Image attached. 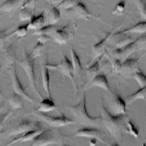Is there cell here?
I'll return each mask as SVG.
<instances>
[{
    "instance_id": "2",
    "label": "cell",
    "mask_w": 146,
    "mask_h": 146,
    "mask_svg": "<svg viewBox=\"0 0 146 146\" xmlns=\"http://www.w3.org/2000/svg\"><path fill=\"white\" fill-rule=\"evenodd\" d=\"M68 108L72 113L76 123L91 127H98L102 124L101 116L92 117L88 113L86 106L85 93L83 94L78 104Z\"/></svg>"
},
{
    "instance_id": "30",
    "label": "cell",
    "mask_w": 146,
    "mask_h": 146,
    "mask_svg": "<svg viewBox=\"0 0 146 146\" xmlns=\"http://www.w3.org/2000/svg\"><path fill=\"white\" fill-rule=\"evenodd\" d=\"M56 27L55 25H46L42 27L41 29L35 30L31 35H40V34H48L51 35L54 31L56 30Z\"/></svg>"
},
{
    "instance_id": "40",
    "label": "cell",
    "mask_w": 146,
    "mask_h": 146,
    "mask_svg": "<svg viewBox=\"0 0 146 146\" xmlns=\"http://www.w3.org/2000/svg\"><path fill=\"white\" fill-rule=\"evenodd\" d=\"M139 51L146 50V33L142 34L141 36L136 39Z\"/></svg>"
},
{
    "instance_id": "29",
    "label": "cell",
    "mask_w": 146,
    "mask_h": 146,
    "mask_svg": "<svg viewBox=\"0 0 146 146\" xmlns=\"http://www.w3.org/2000/svg\"><path fill=\"white\" fill-rule=\"evenodd\" d=\"M103 56V54L98 57V60L92 65H91L87 70L86 73H87V79L88 80V82L96 75L98 74V72L99 71V64Z\"/></svg>"
},
{
    "instance_id": "21",
    "label": "cell",
    "mask_w": 146,
    "mask_h": 146,
    "mask_svg": "<svg viewBox=\"0 0 146 146\" xmlns=\"http://www.w3.org/2000/svg\"><path fill=\"white\" fill-rule=\"evenodd\" d=\"M46 25L45 18H44V10H43L38 16H33L32 18L30 20L29 23L27 24L28 29L39 30Z\"/></svg>"
},
{
    "instance_id": "22",
    "label": "cell",
    "mask_w": 146,
    "mask_h": 146,
    "mask_svg": "<svg viewBox=\"0 0 146 146\" xmlns=\"http://www.w3.org/2000/svg\"><path fill=\"white\" fill-rule=\"evenodd\" d=\"M25 0H7L0 6V11L9 13L21 7Z\"/></svg>"
},
{
    "instance_id": "9",
    "label": "cell",
    "mask_w": 146,
    "mask_h": 146,
    "mask_svg": "<svg viewBox=\"0 0 146 146\" xmlns=\"http://www.w3.org/2000/svg\"><path fill=\"white\" fill-rule=\"evenodd\" d=\"M136 51L139 50L137 42L135 40L121 48H115L113 52V56L115 58H117L123 62L128 59L131 54Z\"/></svg>"
},
{
    "instance_id": "47",
    "label": "cell",
    "mask_w": 146,
    "mask_h": 146,
    "mask_svg": "<svg viewBox=\"0 0 146 146\" xmlns=\"http://www.w3.org/2000/svg\"><path fill=\"white\" fill-rule=\"evenodd\" d=\"M4 108V102H2L0 103V113H1V112L2 111L3 109Z\"/></svg>"
},
{
    "instance_id": "26",
    "label": "cell",
    "mask_w": 146,
    "mask_h": 146,
    "mask_svg": "<svg viewBox=\"0 0 146 146\" xmlns=\"http://www.w3.org/2000/svg\"><path fill=\"white\" fill-rule=\"evenodd\" d=\"M122 33H138L144 34L146 33V21H141L133 26L124 29L120 31Z\"/></svg>"
},
{
    "instance_id": "50",
    "label": "cell",
    "mask_w": 146,
    "mask_h": 146,
    "mask_svg": "<svg viewBox=\"0 0 146 146\" xmlns=\"http://www.w3.org/2000/svg\"><path fill=\"white\" fill-rule=\"evenodd\" d=\"M2 16H3V14H0V18H1V17H2Z\"/></svg>"
},
{
    "instance_id": "6",
    "label": "cell",
    "mask_w": 146,
    "mask_h": 146,
    "mask_svg": "<svg viewBox=\"0 0 146 146\" xmlns=\"http://www.w3.org/2000/svg\"><path fill=\"white\" fill-rule=\"evenodd\" d=\"M9 74L11 79V83L13 88L14 91V92L21 95L23 98L27 100L29 102L33 104H36L38 103L36 102L33 98H31L25 90V88L23 87L20 80L17 75L15 64L7 68Z\"/></svg>"
},
{
    "instance_id": "41",
    "label": "cell",
    "mask_w": 146,
    "mask_h": 146,
    "mask_svg": "<svg viewBox=\"0 0 146 146\" xmlns=\"http://www.w3.org/2000/svg\"><path fill=\"white\" fill-rule=\"evenodd\" d=\"M37 0H25L21 7V9H28L34 10Z\"/></svg>"
},
{
    "instance_id": "8",
    "label": "cell",
    "mask_w": 146,
    "mask_h": 146,
    "mask_svg": "<svg viewBox=\"0 0 146 146\" xmlns=\"http://www.w3.org/2000/svg\"><path fill=\"white\" fill-rule=\"evenodd\" d=\"M111 97L109 99V106L111 111L110 113L113 115L127 114L125 111L126 103L117 93H111Z\"/></svg>"
},
{
    "instance_id": "24",
    "label": "cell",
    "mask_w": 146,
    "mask_h": 146,
    "mask_svg": "<svg viewBox=\"0 0 146 146\" xmlns=\"http://www.w3.org/2000/svg\"><path fill=\"white\" fill-rule=\"evenodd\" d=\"M71 56V64L72 67V74L73 76L78 75L83 70V68L81 64L79 56L75 52L72 47H70Z\"/></svg>"
},
{
    "instance_id": "5",
    "label": "cell",
    "mask_w": 146,
    "mask_h": 146,
    "mask_svg": "<svg viewBox=\"0 0 146 146\" xmlns=\"http://www.w3.org/2000/svg\"><path fill=\"white\" fill-rule=\"evenodd\" d=\"M31 114L34 116L42 120L52 128H60L75 123V121L66 117L64 115L61 116H52L44 112L33 111Z\"/></svg>"
},
{
    "instance_id": "7",
    "label": "cell",
    "mask_w": 146,
    "mask_h": 146,
    "mask_svg": "<svg viewBox=\"0 0 146 146\" xmlns=\"http://www.w3.org/2000/svg\"><path fill=\"white\" fill-rule=\"evenodd\" d=\"M46 66L48 70H58L64 76H66L68 77L72 81V83L74 84L75 87V89H76V86L74 78L72 74V64L66 55H63L62 56L61 62L59 64L46 63Z\"/></svg>"
},
{
    "instance_id": "33",
    "label": "cell",
    "mask_w": 146,
    "mask_h": 146,
    "mask_svg": "<svg viewBox=\"0 0 146 146\" xmlns=\"http://www.w3.org/2000/svg\"><path fill=\"white\" fill-rule=\"evenodd\" d=\"M125 132L132 135L135 138H137L139 136V131L135 127L132 121L129 119H128L126 122Z\"/></svg>"
},
{
    "instance_id": "38",
    "label": "cell",
    "mask_w": 146,
    "mask_h": 146,
    "mask_svg": "<svg viewBox=\"0 0 146 146\" xmlns=\"http://www.w3.org/2000/svg\"><path fill=\"white\" fill-rule=\"evenodd\" d=\"M43 50V44L39 42H37L36 44L33 47L31 54L32 56L34 59H35L36 58L39 57L42 55Z\"/></svg>"
},
{
    "instance_id": "13",
    "label": "cell",
    "mask_w": 146,
    "mask_h": 146,
    "mask_svg": "<svg viewBox=\"0 0 146 146\" xmlns=\"http://www.w3.org/2000/svg\"><path fill=\"white\" fill-rule=\"evenodd\" d=\"M66 12L79 19L82 18L87 19L88 17L91 16V14L88 11L86 6L79 1L73 7L66 10Z\"/></svg>"
},
{
    "instance_id": "48",
    "label": "cell",
    "mask_w": 146,
    "mask_h": 146,
    "mask_svg": "<svg viewBox=\"0 0 146 146\" xmlns=\"http://www.w3.org/2000/svg\"><path fill=\"white\" fill-rule=\"evenodd\" d=\"M1 98L4 99V96H3V95L2 92V91H1V87H0V99H1Z\"/></svg>"
},
{
    "instance_id": "36",
    "label": "cell",
    "mask_w": 146,
    "mask_h": 146,
    "mask_svg": "<svg viewBox=\"0 0 146 146\" xmlns=\"http://www.w3.org/2000/svg\"><path fill=\"white\" fill-rule=\"evenodd\" d=\"M27 30H28V29H27V24L23 25H21L19 27H18L17 28V29L13 33L9 34L8 36H9V38H10L12 35L15 34V35H17V36L23 37L26 35V34L27 33Z\"/></svg>"
},
{
    "instance_id": "12",
    "label": "cell",
    "mask_w": 146,
    "mask_h": 146,
    "mask_svg": "<svg viewBox=\"0 0 146 146\" xmlns=\"http://www.w3.org/2000/svg\"><path fill=\"white\" fill-rule=\"evenodd\" d=\"M140 59V58H139ZM138 59H127L121 63L120 73L125 77L132 76L137 71L140 70Z\"/></svg>"
},
{
    "instance_id": "39",
    "label": "cell",
    "mask_w": 146,
    "mask_h": 146,
    "mask_svg": "<svg viewBox=\"0 0 146 146\" xmlns=\"http://www.w3.org/2000/svg\"><path fill=\"white\" fill-rule=\"evenodd\" d=\"M13 26H14L12 25L6 29L0 30V49L3 47L5 41L9 38L8 33L11 30Z\"/></svg>"
},
{
    "instance_id": "14",
    "label": "cell",
    "mask_w": 146,
    "mask_h": 146,
    "mask_svg": "<svg viewBox=\"0 0 146 146\" xmlns=\"http://www.w3.org/2000/svg\"><path fill=\"white\" fill-rule=\"evenodd\" d=\"M110 37L112 38V43L115 48H121L132 42V38L128 33H122L120 31L112 33Z\"/></svg>"
},
{
    "instance_id": "51",
    "label": "cell",
    "mask_w": 146,
    "mask_h": 146,
    "mask_svg": "<svg viewBox=\"0 0 146 146\" xmlns=\"http://www.w3.org/2000/svg\"><path fill=\"white\" fill-rule=\"evenodd\" d=\"M1 132H1V131H0V135H1Z\"/></svg>"
},
{
    "instance_id": "31",
    "label": "cell",
    "mask_w": 146,
    "mask_h": 146,
    "mask_svg": "<svg viewBox=\"0 0 146 146\" xmlns=\"http://www.w3.org/2000/svg\"><path fill=\"white\" fill-rule=\"evenodd\" d=\"M34 15V10L25 8L21 9L19 13V19L22 22L30 21Z\"/></svg>"
},
{
    "instance_id": "18",
    "label": "cell",
    "mask_w": 146,
    "mask_h": 146,
    "mask_svg": "<svg viewBox=\"0 0 146 146\" xmlns=\"http://www.w3.org/2000/svg\"><path fill=\"white\" fill-rule=\"evenodd\" d=\"M93 87H98L102 89H104L109 94L112 93L111 89L109 87L107 79L106 76L103 74L96 75L89 82L87 88H91Z\"/></svg>"
},
{
    "instance_id": "32",
    "label": "cell",
    "mask_w": 146,
    "mask_h": 146,
    "mask_svg": "<svg viewBox=\"0 0 146 146\" xmlns=\"http://www.w3.org/2000/svg\"><path fill=\"white\" fill-rule=\"evenodd\" d=\"M136 4L140 12V17L141 21H146V1L137 0Z\"/></svg>"
},
{
    "instance_id": "25",
    "label": "cell",
    "mask_w": 146,
    "mask_h": 146,
    "mask_svg": "<svg viewBox=\"0 0 146 146\" xmlns=\"http://www.w3.org/2000/svg\"><path fill=\"white\" fill-rule=\"evenodd\" d=\"M56 106L52 99L48 98L42 99L39 103V108L36 110L37 112H47L56 109Z\"/></svg>"
},
{
    "instance_id": "3",
    "label": "cell",
    "mask_w": 146,
    "mask_h": 146,
    "mask_svg": "<svg viewBox=\"0 0 146 146\" xmlns=\"http://www.w3.org/2000/svg\"><path fill=\"white\" fill-rule=\"evenodd\" d=\"M67 136L63 135L59 128L44 129L33 141V146H45L48 145H63Z\"/></svg>"
},
{
    "instance_id": "20",
    "label": "cell",
    "mask_w": 146,
    "mask_h": 146,
    "mask_svg": "<svg viewBox=\"0 0 146 146\" xmlns=\"http://www.w3.org/2000/svg\"><path fill=\"white\" fill-rule=\"evenodd\" d=\"M112 32H109L106 36L101 40L99 43L95 44L92 47V54L94 55V58L92 60H94L98 57H99L102 55L104 54V51L105 50L106 46L108 42V40L112 35Z\"/></svg>"
},
{
    "instance_id": "1",
    "label": "cell",
    "mask_w": 146,
    "mask_h": 146,
    "mask_svg": "<svg viewBox=\"0 0 146 146\" xmlns=\"http://www.w3.org/2000/svg\"><path fill=\"white\" fill-rule=\"evenodd\" d=\"M100 112L102 121L106 128L115 139L121 140L123 132H125L126 122L128 119L127 114L116 116L111 114L104 107L102 100Z\"/></svg>"
},
{
    "instance_id": "42",
    "label": "cell",
    "mask_w": 146,
    "mask_h": 146,
    "mask_svg": "<svg viewBox=\"0 0 146 146\" xmlns=\"http://www.w3.org/2000/svg\"><path fill=\"white\" fill-rule=\"evenodd\" d=\"M13 114L12 108L9 109L5 113L0 115V131L2 128L5 121Z\"/></svg>"
},
{
    "instance_id": "43",
    "label": "cell",
    "mask_w": 146,
    "mask_h": 146,
    "mask_svg": "<svg viewBox=\"0 0 146 146\" xmlns=\"http://www.w3.org/2000/svg\"><path fill=\"white\" fill-rule=\"evenodd\" d=\"M122 62L118 59L115 58L114 60L112 62V68L113 71L116 73H119L121 70Z\"/></svg>"
},
{
    "instance_id": "17",
    "label": "cell",
    "mask_w": 146,
    "mask_h": 146,
    "mask_svg": "<svg viewBox=\"0 0 146 146\" xmlns=\"http://www.w3.org/2000/svg\"><path fill=\"white\" fill-rule=\"evenodd\" d=\"M45 128H40L38 129H34L30 130L29 131H27L25 133H22L20 136L16 137L13 140H11L9 144H7V145H10L14 144H15L17 143H22V142H26V141H33L34 139L38 136Z\"/></svg>"
},
{
    "instance_id": "46",
    "label": "cell",
    "mask_w": 146,
    "mask_h": 146,
    "mask_svg": "<svg viewBox=\"0 0 146 146\" xmlns=\"http://www.w3.org/2000/svg\"><path fill=\"white\" fill-rule=\"evenodd\" d=\"M97 139H95V138H91L89 140V143H90V145H92V146H94V145H95L96 144V143H97Z\"/></svg>"
},
{
    "instance_id": "4",
    "label": "cell",
    "mask_w": 146,
    "mask_h": 146,
    "mask_svg": "<svg viewBox=\"0 0 146 146\" xmlns=\"http://www.w3.org/2000/svg\"><path fill=\"white\" fill-rule=\"evenodd\" d=\"M34 60L31 54L27 52L26 50H23V58L18 63L25 70L29 79V84L31 88L35 93L42 100L43 99L36 85V76L34 71Z\"/></svg>"
},
{
    "instance_id": "49",
    "label": "cell",
    "mask_w": 146,
    "mask_h": 146,
    "mask_svg": "<svg viewBox=\"0 0 146 146\" xmlns=\"http://www.w3.org/2000/svg\"><path fill=\"white\" fill-rule=\"evenodd\" d=\"M2 68H3V67H2V66H0V74H1V71H2Z\"/></svg>"
},
{
    "instance_id": "23",
    "label": "cell",
    "mask_w": 146,
    "mask_h": 146,
    "mask_svg": "<svg viewBox=\"0 0 146 146\" xmlns=\"http://www.w3.org/2000/svg\"><path fill=\"white\" fill-rule=\"evenodd\" d=\"M41 75L43 87L46 92L48 98L52 99L50 91V74L46 64H41Z\"/></svg>"
},
{
    "instance_id": "16",
    "label": "cell",
    "mask_w": 146,
    "mask_h": 146,
    "mask_svg": "<svg viewBox=\"0 0 146 146\" xmlns=\"http://www.w3.org/2000/svg\"><path fill=\"white\" fill-rule=\"evenodd\" d=\"M3 56L4 67L6 68H8L15 64L17 61V56L15 46L13 43L10 44L5 48Z\"/></svg>"
},
{
    "instance_id": "10",
    "label": "cell",
    "mask_w": 146,
    "mask_h": 146,
    "mask_svg": "<svg viewBox=\"0 0 146 146\" xmlns=\"http://www.w3.org/2000/svg\"><path fill=\"white\" fill-rule=\"evenodd\" d=\"M42 128L40 123L38 121H31L29 120H23L9 134V136H15L22 134L32 129Z\"/></svg>"
},
{
    "instance_id": "15",
    "label": "cell",
    "mask_w": 146,
    "mask_h": 146,
    "mask_svg": "<svg viewBox=\"0 0 146 146\" xmlns=\"http://www.w3.org/2000/svg\"><path fill=\"white\" fill-rule=\"evenodd\" d=\"M68 25L60 29H56L51 35L54 42L59 44H64L70 39L73 35L68 30Z\"/></svg>"
},
{
    "instance_id": "11",
    "label": "cell",
    "mask_w": 146,
    "mask_h": 146,
    "mask_svg": "<svg viewBox=\"0 0 146 146\" xmlns=\"http://www.w3.org/2000/svg\"><path fill=\"white\" fill-rule=\"evenodd\" d=\"M74 136L87 137L89 139L95 138L100 142L108 145V143L104 140L102 132L96 128H84L78 129L76 131Z\"/></svg>"
},
{
    "instance_id": "19",
    "label": "cell",
    "mask_w": 146,
    "mask_h": 146,
    "mask_svg": "<svg viewBox=\"0 0 146 146\" xmlns=\"http://www.w3.org/2000/svg\"><path fill=\"white\" fill-rule=\"evenodd\" d=\"M60 11L56 6L50 8L47 11L44 10L45 23L46 25H55L60 19Z\"/></svg>"
},
{
    "instance_id": "45",
    "label": "cell",
    "mask_w": 146,
    "mask_h": 146,
    "mask_svg": "<svg viewBox=\"0 0 146 146\" xmlns=\"http://www.w3.org/2000/svg\"><path fill=\"white\" fill-rule=\"evenodd\" d=\"M52 6H56L60 3H61L63 0H47Z\"/></svg>"
},
{
    "instance_id": "27",
    "label": "cell",
    "mask_w": 146,
    "mask_h": 146,
    "mask_svg": "<svg viewBox=\"0 0 146 146\" xmlns=\"http://www.w3.org/2000/svg\"><path fill=\"white\" fill-rule=\"evenodd\" d=\"M22 97L19 94L13 92L8 99V102L12 109H19L23 107Z\"/></svg>"
},
{
    "instance_id": "37",
    "label": "cell",
    "mask_w": 146,
    "mask_h": 146,
    "mask_svg": "<svg viewBox=\"0 0 146 146\" xmlns=\"http://www.w3.org/2000/svg\"><path fill=\"white\" fill-rule=\"evenodd\" d=\"M79 2V0H63L61 3H60L56 7L59 9H63L67 10L75 5H76Z\"/></svg>"
},
{
    "instance_id": "28",
    "label": "cell",
    "mask_w": 146,
    "mask_h": 146,
    "mask_svg": "<svg viewBox=\"0 0 146 146\" xmlns=\"http://www.w3.org/2000/svg\"><path fill=\"white\" fill-rule=\"evenodd\" d=\"M139 99H142L146 101V86L140 88L137 92L127 97L125 100L126 104H131L134 101Z\"/></svg>"
},
{
    "instance_id": "34",
    "label": "cell",
    "mask_w": 146,
    "mask_h": 146,
    "mask_svg": "<svg viewBox=\"0 0 146 146\" xmlns=\"http://www.w3.org/2000/svg\"><path fill=\"white\" fill-rule=\"evenodd\" d=\"M132 76L138 83L140 88L144 87L146 86V76L142 71L140 70L136 71Z\"/></svg>"
},
{
    "instance_id": "44",
    "label": "cell",
    "mask_w": 146,
    "mask_h": 146,
    "mask_svg": "<svg viewBox=\"0 0 146 146\" xmlns=\"http://www.w3.org/2000/svg\"><path fill=\"white\" fill-rule=\"evenodd\" d=\"M51 39V36L48 34H40L39 35L37 38V41L43 44L49 41Z\"/></svg>"
},
{
    "instance_id": "35",
    "label": "cell",
    "mask_w": 146,
    "mask_h": 146,
    "mask_svg": "<svg viewBox=\"0 0 146 146\" xmlns=\"http://www.w3.org/2000/svg\"><path fill=\"white\" fill-rule=\"evenodd\" d=\"M125 5H126V2L125 0L120 1L115 6L112 12V14L116 15H122L125 10Z\"/></svg>"
}]
</instances>
